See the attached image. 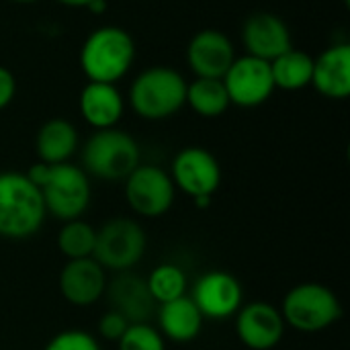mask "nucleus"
Here are the masks:
<instances>
[{
  "mask_svg": "<svg viewBox=\"0 0 350 350\" xmlns=\"http://www.w3.org/2000/svg\"><path fill=\"white\" fill-rule=\"evenodd\" d=\"M27 176L41 191L45 211L59 221L80 219L90 205V178L72 162H37L29 168Z\"/></svg>",
  "mask_w": 350,
  "mask_h": 350,
  "instance_id": "nucleus-1",
  "label": "nucleus"
},
{
  "mask_svg": "<svg viewBox=\"0 0 350 350\" xmlns=\"http://www.w3.org/2000/svg\"><path fill=\"white\" fill-rule=\"evenodd\" d=\"M47 211L41 191L27 174L0 172V238L27 240L45 224Z\"/></svg>",
  "mask_w": 350,
  "mask_h": 350,
  "instance_id": "nucleus-2",
  "label": "nucleus"
},
{
  "mask_svg": "<svg viewBox=\"0 0 350 350\" xmlns=\"http://www.w3.org/2000/svg\"><path fill=\"white\" fill-rule=\"evenodd\" d=\"M78 62L88 82L117 84L135 62V41L117 25L98 27L84 39Z\"/></svg>",
  "mask_w": 350,
  "mask_h": 350,
  "instance_id": "nucleus-3",
  "label": "nucleus"
},
{
  "mask_svg": "<svg viewBox=\"0 0 350 350\" xmlns=\"http://www.w3.org/2000/svg\"><path fill=\"white\" fill-rule=\"evenodd\" d=\"M127 100L133 113H137L142 119H168L187 105V80L174 68H148L131 82Z\"/></svg>",
  "mask_w": 350,
  "mask_h": 350,
  "instance_id": "nucleus-4",
  "label": "nucleus"
},
{
  "mask_svg": "<svg viewBox=\"0 0 350 350\" xmlns=\"http://www.w3.org/2000/svg\"><path fill=\"white\" fill-rule=\"evenodd\" d=\"M137 142L117 127L96 129L82 148V170L100 180H125L139 166Z\"/></svg>",
  "mask_w": 350,
  "mask_h": 350,
  "instance_id": "nucleus-5",
  "label": "nucleus"
},
{
  "mask_svg": "<svg viewBox=\"0 0 350 350\" xmlns=\"http://www.w3.org/2000/svg\"><path fill=\"white\" fill-rule=\"evenodd\" d=\"M285 326L297 332L314 334L330 328L342 318L338 295L322 283H299L287 291L281 304Z\"/></svg>",
  "mask_w": 350,
  "mask_h": 350,
  "instance_id": "nucleus-6",
  "label": "nucleus"
},
{
  "mask_svg": "<svg viewBox=\"0 0 350 350\" xmlns=\"http://www.w3.org/2000/svg\"><path fill=\"white\" fill-rule=\"evenodd\" d=\"M148 238L144 228L129 217H113L96 230L92 258L105 269L115 273L131 271L146 254Z\"/></svg>",
  "mask_w": 350,
  "mask_h": 350,
  "instance_id": "nucleus-7",
  "label": "nucleus"
},
{
  "mask_svg": "<svg viewBox=\"0 0 350 350\" xmlns=\"http://www.w3.org/2000/svg\"><path fill=\"white\" fill-rule=\"evenodd\" d=\"M176 189L170 174L154 164H139L125 178V199L133 213L160 217L174 205Z\"/></svg>",
  "mask_w": 350,
  "mask_h": 350,
  "instance_id": "nucleus-8",
  "label": "nucleus"
},
{
  "mask_svg": "<svg viewBox=\"0 0 350 350\" xmlns=\"http://www.w3.org/2000/svg\"><path fill=\"white\" fill-rule=\"evenodd\" d=\"M221 82L228 90L230 105L242 109H252L267 103L277 90L271 74V64L252 55L236 57L224 74Z\"/></svg>",
  "mask_w": 350,
  "mask_h": 350,
  "instance_id": "nucleus-9",
  "label": "nucleus"
},
{
  "mask_svg": "<svg viewBox=\"0 0 350 350\" xmlns=\"http://www.w3.org/2000/svg\"><path fill=\"white\" fill-rule=\"evenodd\" d=\"M170 178L174 189L189 195L193 201L201 197H213L221 185V166L217 158L199 146L180 150L170 166Z\"/></svg>",
  "mask_w": 350,
  "mask_h": 350,
  "instance_id": "nucleus-10",
  "label": "nucleus"
},
{
  "mask_svg": "<svg viewBox=\"0 0 350 350\" xmlns=\"http://www.w3.org/2000/svg\"><path fill=\"white\" fill-rule=\"evenodd\" d=\"M189 297L203 318L228 320L242 308L244 289L234 275L226 271H209L195 281Z\"/></svg>",
  "mask_w": 350,
  "mask_h": 350,
  "instance_id": "nucleus-11",
  "label": "nucleus"
},
{
  "mask_svg": "<svg viewBox=\"0 0 350 350\" xmlns=\"http://www.w3.org/2000/svg\"><path fill=\"white\" fill-rule=\"evenodd\" d=\"M236 334L246 349L271 350L285 336V320L275 306L250 301L236 312Z\"/></svg>",
  "mask_w": 350,
  "mask_h": 350,
  "instance_id": "nucleus-12",
  "label": "nucleus"
},
{
  "mask_svg": "<svg viewBox=\"0 0 350 350\" xmlns=\"http://www.w3.org/2000/svg\"><path fill=\"white\" fill-rule=\"evenodd\" d=\"M236 59L232 39L219 29H203L193 35L187 47V62L195 78L221 80Z\"/></svg>",
  "mask_w": 350,
  "mask_h": 350,
  "instance_id": "nucleus-13",
  "label": "nucleus"
},
{
  "mask_svg": "<svg viewBox=\"0 0 350 350\" xmlns=\"http://www.w3.org/2000/svg\"><path fill=\"white\" fill-rule=\"evenodd\" d=\"M242 45L246 55L273 62L293 47L287 23L273 12H254L242 27Z\"/></svg>",
  "mask_w": 350,
  "mask_h": 350,
  "instance_id": "nucleus-14",
  "label": "nucleus"
},
{
  "mask_svg": "<svg viewBox=\"0 0 350 350\" xmlns=\"http://www.w3.org/2000/svg\"><path fill=\"white\" fill-rule=\"evenodd\" d=\"M59 293L74 308H90L107 291V271L92 258L68 260L59 273Z\"/></svg>",
  "mask_w": 350,
  "mask_h": 350,
  "instance_id": "nucleus-15",
  "label": "nucleus"
},
{
  "mask_svg": "<svg viewBox=\"0 0 350 350\" xmlns=\"http://www.w3.org/2000/svg\"><path fill=\"white\" fill-rule=\"evenodd\" d=\"M111 299V310L119 312L129 324L137 322H150V318L156 312V301L148 289V283L144 277L133 275L129 271L117 275L109 285L107 291Z\"/></svg>",
  "mask_w": 350,
  "mask_h": 350,
  "instance_id": "nucleus-16",
  "label": "nucleus"
},
{
  "mask_svg": "<svg viewBox=\"0 0 350 350\" xmlns=\"http://www.w3.org/2000/svg\"><path fill=\"white\" fill-rule=\"evenodd\" d=\"M312 86L326 98L350 96V43H334L314 57Z\"/></svg>",
  "mask_w": 350,
  "mask_h": 350,
  "instance_id": "nucleus-17",
  "label": "nucleus"
},
{
  "mask_svg": "<svg viewBox=\"0 0 350 350\" xmlns=\"http://www.w3.org/2000/svg\"><path fill=\"white\" fill-rule=\"evenodd\" d=\"M78 109L82 119L94 129H111L123 119L125 98L117 84L88 82L78 96Z\"/></svg>",
  "mask_w": 350,
  "mask_h": 350,
  "instance_id": "nucleus-18",
  "label": "nucleus"
},
{
  "mask_svg": "<svg viewBox=\"0 0 350 350\" xmlns=\"http://www.w3.org/2000/svg\"><path fill=\"white\" fill-rule=\"evenodd\" d=\"M203 316L189 295L166 301L158 308V330L172 342H191L201 334Z\"/></svg>",
  "mask_w": 350,
  "mask_h": 350,
  "instance_id": "nucleus-19",
  "label": "nucleus"
},
{
  "mask_svg": "<svg viewBox=\"0 0 350 350\" xmlns=\"http://www.w3.org/2000/svg\"><path fill=\"white\" fill-rule=\"evenodd\" d=\"M78 150V131L68 119L45 121L35 135V152L43 164H62Z\"/></svg>",
  "mask_w": 350,
  "mask_h": 350,
  "instance_id": "nucleus-20",
  "label": "nucleus"
},
{
  "mask_svg": "<svg viewBox=\"0 0 350 350\" xmlns=\"http://www.w3.org/2000/svg\"><path fill=\"white\" fill-rule=\"evenodd\" d=\"M271 64V74L275 88L281 90H301L306 86H312V74H314V57L301 49L291 47L289 51L275 57Z\"/></svg>",
  "mask_w": 350,
  "mask_h": 350,
  "instance_id": "nucleus-21",
  "label": "nucleus"
},
{
  "mask_svg": "<svg viewBox=\"0 0 350 350\" xmlns=\"http://www.w3.org/2000/svg\"><path fill=\"white\" fill-rule=\"evenodd\" d=\"M187 105L201 117L213 119L228 111L230 96L221 80L217 78H195L187 84Z\"/></svg>",
  "mask_w": 350,
  "mask_h": 350,
  "instance_id": "nucleus-22",
  "label": "nucleus"
},
{
  "mask_svg": "<svg viewBox=\"0 0 350 350\" xmlns=\"http://www.w3.org/2000/svg\"><path fill=\"white\" fill-rule=\"evenodd\" d=\"M146 283H148V289H150V293H152V297H154V301L158 306L187 295V287H189L185 271L180 267L172 265V262L158 265L150 273Z\"/></svg>",
  "mask_w": 350,
  "mask_h": 350,
  "instance_id": "nucleus-23",
  "label": "nucleus"
},
{
  "mask_svg": "<svg viewBox=\"0 0 350 350\" xmlns=\"http://www.w3.org/2000/svg\"><path fill=\"white\" fill-rule=\"evenodd\" d=\"M94 242H96V230L82 219L64 221L57 234V248L68 260L92 256Z\"/></svg>",
  "mask_w": 350,
  "mask_h": 350,
  "instance_id": "nucleus-24",
  "label": "nucleus"
},
{
  "mask_svg": "<svg viewBox=\"0 0 350 350\" xmlns=\"http://www.w3.org/2000/svg\"><path fill=\"white\" fill-rule=\"evenodd\" d=\"M117 345L119 350H166V338L150 322H137L129 324Z\"/></svg>",
  "mask_w": 350,
  "mask_h": 350,
  "instance_id": "nucleus-25",
  "label": "nucleus"
},
{
  "mask_svg": "<svg viewBox=\"0 0 350 350\" xmlns=\"http://www.w3.org/2000/svg\"><path fill=\"white\" fill-rule=\"evenodd\" d=\"M43 350H100L98 340L86 330H64L55 334Z\"/></svg>",
  "mask_w": 350,
  "mask_h": 350,
  "instance_id": "nucleus-26",
  "label": "nucleus"
},
{
  "mask_svg": "<svg viewBox=\"0 0 350 350\" xmlns=\"http://www.w3.org/2000/svg\"><path fill=\"white\" fill-rule=\"evenodd\" d=\"M129 328V322L115 310H109L100 316L98 324H96V330H98V336L109 340V342H117L125 330Z\"/></svg>",
  "mask_w": 350,
  "mask_h": 350,
  "instance_id": "nucleus-27",
  "label": "nucleus"
},
{
  "mask_svg": "<svg viewBox=\"0 0 350 350\" xmlns=\"http://www.w3.org/2000/svg\"><path fill=\"white\" fill-rule=\"evenodd\" d=\"M16 94V80L10 70L0 66V111L6 109Z\"/></svg>",
  "mask_w": 350,
  "mask_h": 350,
  "instance_id": "nucleus-28",
  "label": "nucleus"
},
{
  "mask_svg": "<svg viewBox=\"0 0 350 350\" xmlns=\"http://www.w3.org/2000/svg\"><path fill=\"white\" fill-rule=\"evenodd\" d=\"M86 8H88L90 12H94V14H100V12L107 10V0H92Z\"/></svg>",
  "mask_w": 350,
  "mask_h": 350,
  "instance_id": "nucleus-29",
  "label": "nucleus"
},
{
  "mask_svg": "<svg viewBox=\"0 0 350 350\" xmlns=\"http://www.w3.org/2000/svg\"><path fill=\"white\" fill-rule=\"evenodd\" d=\"M57 2L64 6H70V8H86L92 0H57Z\"/></svg>",
  "mask_w": 350,
  "mask_h": 350,
  "instance_id": "nucleus-30",
  "label": "nucleus"
},
{
  "mask_svg": "<svg viewBox=\"0 0 350 350\" xmlns=\"http://www.w3.org/2000/svg\"><path fill=\"white\" fill-rule=\"evenodd\" d=\"M12 2H18V4H31V2H37V0H12Z\"/></svg>",
  "mask_w": 350,
  "mask_h": 350,
  "instance_id": "nucleus-31",
  "label": "nucleus"
}]
</instances>
